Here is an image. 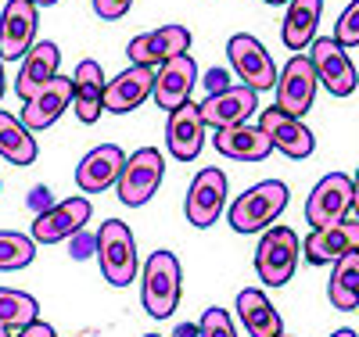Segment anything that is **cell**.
<instances>
[{
	"instance_id": "obj_34",
	"label": "cell",
	"mask_w": 359,
	"mask_h": 337,
	"mask_svg": "<svg viewBox=\"0 0 359 337\" xmlns=\"http://www.w3.org/2000/svg\"><path fill=\"white\" fill-rule=\"evenodd\" d=\"M11 337H57V333H54V326H50V323H40V319H36V323H29V326L15 330Z\"/></svg>"
},
{
	"instance_id": "obj_28",
	"label": "cell",
	"mask_w": 359,
	"mask_h": 337,
	"mask_svg": "<svg viewBox=\"0 0 359 337\" xmlns=\"http://www.w3.org/2000/svg\"><path fill=\"white\" fill-rule=\"evenodd\" d=\"M0 158L11 165H33L36 162V140L22 126V118L11 111H0Z\"/></svg>"
},
{
	"instance_id": "obj_43",
	"label": "cell",
	"mask_w": 359,
	"mask_h": 337,
	"mask_svg": "<svg viewBox=\"0 0 359 337\" xmlns=\"http://www.w3.org/2000/svg\"><path fill=\"white\" fill-rule=\"evenodd\" d=\"M144 337H162V333H144Z\"/></svg>"
},
{
	"instance_id": "obj_14",
	"label": "cell",
	"mask_w": 359,
	"mask_h": 337,
	"mask_svg": "<svg viewBox=\"0 0 359 337\" xmlns=\"http://www.w3.org/2000/svg\"><path fill=\"white\" fill-rule=\"evenodd\" d=\"M259 130L269 137V144H273L280 155H287V158H294V162L309 158L313 151H316V137H313V130L306 126L302 118L284 115L277 104H273V108H262V115H259Z\"/></svg>"
},
{
	"instance_id": "obj_9",
	"label": "cell",
	"mask_w": 359,
	"mask_h": 337,
	"mask_svg": "<svg viewBox=\"0 0 359 337\" xmlns=\"http://www.w3.org/2000/svg\"><path fill=\"white\" fill-rule=\"evenodd\" d=\"M191 50V29L187 25H158L151 33H140L130 40L126 47V57L130 65H140V69H155V65H165V61L180 57Z\"/></svg>"
},
{
	"instance_id": "obj_27",
	"label": "cell",
	"mask_w": 359,
	"mask_h": 337,
	"mask_svg": "<svg viewBox=\"0 0 359 337\" xmlns=\"http://www.w3.org/2000/svg\"><path fill=\"white\" fill-rule=\"evenodd\" d=\"M327 298L338 312L359 309V252H348L334 262V273L327 280Z\"/></svg>"
},
{
	"instance_id": "obj_3",
	"label": "cell",
	"mask_w": 359,
	"mask_h": 337,
	"mask_svg": "<svg viewBox=\"0 0 359 337\" xmlns=\"http://www.w3.org/2000/svg\"><path fill=\"white\" fill-rule=\"evenodd\" d=\"M180 280H184V273H180V262L172 252H155L151 259L144 262V280H140V301L147 316L155 319H169L180 305Z\"/></svg>"
},
{
	"instance_id": "obj_42",
	"label": "cell",
	"mask_w": 359,
	"mask_h": 337,
	"mask_svg": "<svg viewBox=\"0 0 359 337\" xmlns=\"http://www.w3.org/2000/svg\"><path fill=\"white\" fill-rule=\"evenodd\" d=\"M0 337H11V330H4V326H0Z\"/></svg>"
},
{
	"instance_id": "obj_35",
	"label": "cell",
	"mask_w": 359,
	"mask_h": 337,
	"mask_svg": "<svg viewBox=\"0 0 359 337\" xmlns=\"http://www.w3.org/2000/svg\"><path fill=\"white\" fill-rule=\"evenodd\" d=\"M69 240H72V259H86L90 252H94V244H86L79 233H76V237H69Z\"/></svg>"
},
{
	"instance_id": "obj_18",
	"label": "cell",
	"mask_w": 359,
	"mask_h": 337,
	"mask_svg": "<svg viewBox=\"0 0 359 337\" xmlns=\"http://www.w3.org/2000/svg\"><path fill=\"white\" fill-rule=\"evenodd\" d=\"M72 108V76H54L36 97H29L25 108H22V126L29 133H40V130H50L62 111Z\"/></svg>"
},
{
	"instance_id": "obj_6",
	"label": "cell",
	"mask_w": 359,
	"mask_h": 337,
	"mask_svg": "<svg viewBox=\"0 0 359 337\" xmlns=\"http://www.w3.org/2000/svg\"><path fill=\"white\" fill-rule=\"evenodd\" d=\"M316 86H320V79L313 72L309 54H294L287 65L277 72V86H273L277 90V108L284 115H291V118L309 115V108L316 101Z\"/></svg>"
},
{
	"instance_id": "obj_40",
	"label": "cell",
	"mask_w": 359,
	"mask_h": 337,
	"mask_svg": "<svg viewBox=\"0 0 359 337\" xmlns=\"http://www.w3.org/2000/svg\"><path fill=\"white\" fill-rule=\"evenodd\" d=\"M0 97H4V61H0Z\"/></svg>"
},
{
	"instance_id": "obj_24",
	"label": "cell",
	"mask_w": 359,
	"mask_h": 337,
	"mask_svg": "<svg viewBox=\"0 0 359 337\" xmlns=\"http://www.w3.org/2000/svg\"><path fill=\"white\" fill-rule=\"evenodd\" d=\"M212 144L223 158H233V162H266L269 151H273L269 137L259 126H252V122H241V126H230V130H216Z\"/></svg>"
},
{
	"instance_id": "obj_38",
	"label": "cell",
	"mask_w": 359,
	"mask_h": 337,
	"mask_svg": "<svg viewBox=\"0 0 359 337\" xmlns=\"http://www.w3.org/2000/svg\"><path fill=\"white\" fill-rule=\"evenodd\" d=\"M331 337H355V330H348V326H341V330H334Z\"/></svg>"
},
{
	"instance_id": "obj_39",
	"label": "cell",
	"mask_w": 359,
	"mask_h": 337,
	"mask_svg": "<svg viewBox=\"0 0 359 337\" xmlns=\"http://www.w3.org/2000/svg\"><path fill=\"white\" fill-rule=\"evenodd\" d=\"M33 4H36V8H54L57 0H33Z\"/></svg>"
},
{
	"instance_id": "obj_13",
	"label": "cell",
	"mask_w": 359,
	"mask_h": 337,
	"mask_svg": "<svg viewBox=\"0 0 359 337\" xmlns=\"http://www.w3.org/2000/svg\"><path fill=\"white\" fill-rule=\"evenodd\" d=\"M348 208H352V179L345 172H327L306 201V219L313 230H320V226L341 223Z\"/></svg>"
},
{
	"instance_id": "obj_19",
	"label": "cell",
	"mask_w": 359,
	"mask_h": 337,
	"mask_svg": "<svg viewBox=\"0 0 359 337\" xmlns=\"http://www.w3.org/2000/svg\"><path fill=\"white\" fill-rule=\"evenodd\" d=\"M126 165V155L118 144H101L94 151H86L83 162L76 165V183L83 194H101L118 183V172Z\"/></svg>"
},
{
	"instance_id": "obj_15",
	"label": "cell",
	"mask_w": 359,
	"mask_h": 337,
	"mask_svg": "<svg viewBox=\"0 0 359 337\" xmlns=\"http://www.w3.org/2000/svg\"><path fill=\"white\" fill-rule=\"evenodd\" d=\"M259 108V94L248 86H226L219 94H208L198 111H201V122L212 130H230V126H241V122L252 118V111Z\"/></svg>"
},
{
	"instance_id": "obj_31",
	"label": "cell",
	"mask_w": 359,
	"mask_h": 337,
	"mask_svg": "<svg viewBox=\"0 0 359 337\" xmlns=\"http://www.w3.org/2000/svg\"><path fill=\"white\" fill-rule=\"evenodd\" d=\"M334 43L338 47H359V0H352V4L341 11L338 25H334Z\"/></svg>"
},
{
	"instance_id": "obj_29",
	"label": "cell",
	"mask_w": 359,
	"mask_h": 337,
	"mask_svg": "<svg viewBox=\"0 0 359 337\" xmlns=\"http://www.w3.org/2000/svg\"><path fill=\"white\" fill-rule=\"evenodd\" d=\"M40 316V305L33 294L25 291H15V287H0V326L4 330H22L29 323H36Z\"/></svg>"
},
{
	"instance_id": "obj_20",
	"label": "cell",
	"mask_w": 359,
	"mask_h": 337,
	"mask_svg": "<svg viewBox=\"0 0 359 337\" xmlns=\"http://www.w3.org/2000/svg\"><path fill=\"white\" fill-rule=\"evenodd\" d=\"M205 122H201V111L194 101L180 104L172 115H169V130H165V144H169V155L176 162H194L205 147Z\"/></svg>"
},
{
	"instance_id": "obj_37",
	"label": "cell",
	"mask_w": 359,
	"mask_h": 337,
	"mask_svg": "<svg viewBox=\"0 0 359 337\" xmlns=\"http://www.w3.org/2000/svg\"><path fill=\"white\" fill-rule=\"evenodd\" d=\"M352 208H355V219H359V169L352 176Z\"/></svg>"
},
{
	"instance_id": "obj_1",
	"label": "cell",
	"mask_w": 359,
	"mask_h": 337,
	"mask_svg": "<svg viewBox=\"0 0 359 337\" xmlns=\"http://www.w3.org/2000/svg\"><path fill=\"white\" fill-rule=\"evenodd\" d=\"M287 198H291V191L284 187L280 179H262V183L248 187L241 198L230 205V226L237 233L269 230L280 219V212L287 208Z\"/></svg>"
},
{
	"instance_id": "obj_11",
	"label": "cell",
	"mask_w": 359,
	"mask_h": 337,
	"mask_svg": "<svg viewBox=\"0 0 359 337\" xmlns=\"http://www.w3.org/2000/svg\"><path fill=\"white\" fill-rule=\"evenodd\" d=\"M90 216H94V205H90V198L76 194V198H65L50 205L47 212H40L36 223H33V240L40 244H57V240H69L76 233H83V226L90 223Z\"/></svg>"
},
{
	"instance_id": "obj_4",
	"label": "cell",
	"mask_w": 359,
	"mask_h": 337,
	"mask_svg": "<svg viewBox=\"0 0 359 337\" xmlns=\"http://www.w3.org/2000/svg\"><path fill=\"white\" fill-rule=\"evenodd\" d=\"M298 244L291 226H269L255 248V273L266 287H284L294 277V266H298Z\"/></svg>"
},
{
	"instance_id": "obj_36",
	"label": "cell",
	"mask_w": 359,
	"mask_h": 337,
	"mask_svg": "<svg viewBox=\"0 0 359 337\" xmlns=\"http://www.w3.org/2000/svg\"><path fill=\"white\" fill-rule=\"evenodd\" d=\"M230 86V79H226V72H212V76H208V90H212V94H219V90H226Z\"/></svg>"
},
{
	"instance_id": "obj_2",
	"label": "cell",
	"mask_w": 359,
	"mask_h": 337,
	"mask_svg": "<svg viewBox=\"0 0 359 337\" xmlns=\"http://www.w3.org/2000/svg\"><path fill=\"white\" fill-rule=\"evenodd\" d=\"M94 252H97L104 280L111 287H130L137 280V240L123 219L101 223V230L94 237Z\"/></svg>"
},
{
	"instance_id": "obj_12",
	"label": "cell",
	"mask_w": 359,
	"mask_h": 337,
	"mask_svg": "<svg viewBox=\"0 0 359 337\" xmlns=\"http://www.w3.org/2000/svg\"><path fill=\"white\" fill-rule=\"evenodd\" d=\"M36 4L33 0H4L0 15V61H22L36 43Z\"/></svg>"
},
{
	"instance_id": "obj_23",
	"label": "cell",
	"mask_w": 359,
	"mask_h": 337,
	"mask_svg": "<svg viewBox=\"0 0 359 337\" xmlns=\"http://www.w3.org/2000/svg\"><path fill=\"white\" fill-rule=\"evenodd\" d=\"M151 86H155V69L130 65L126 72H118V76L104 86V111L126 115V111L140 108L147 97H151Z\"/></svg>"
},
{
	"instance_id": "obj_30",
	"label": "cell",
	"mask_w": 359,
	"mask_h": 337,
	"mask_svg": "<svg viewBox=\"0 0 359 337\" xmlns=\"http://www.w3.org/2000/svg\"><path fill=\"white\" fill-rule=\"evenodd\" d=\"M36 259V240L18 230H0V273L25 269Z\"/></svg>"
},
{
	"instance_id": "obj_21",
	"label": "cell",
	"mask_w": 359,
	"mask_h": 337,
	"mask_svg": "<svg viewBox=\"0 0 359 337\" xmlns=\"http://www.w3.org/2000/svg\"><path fill=\"white\" fill-rule=\"evenodd\" d=\"M57 65H62V50H57V43L40 40V43L29 47V54L22 57L18 79H15V94H18V101L36 97L40 90L57 76Z\"/></svg>"
},
{
	"instance_id": "obj_26",
	"label": "cell",
	"mask_w": 359,
	"mask_h": 337,
	"mask_svg": "<svg viewBox=\"0 0 359 337\" xmlns=\"http://www.w3.org/2000/svg\"><path fill=\"white\" fill-rule=\"evenodd\" d=\"M320 15H323V0H291L284 25H280V36L287 50H306L316 40V29H320Z\"/></svg>"
},
{
	"instance_id": "obj_8",
	"label": "cell",
	"mask_w": 359,
	"mask_h": 337,
	"mask_svg": "<svg viewBox=\"0 0 359 337\" xmlns=\"http://www.w3.org/2000/svg\"><path fill=\"white\" fill-rule=\"evenodd\" d=\"M309 61H313L316 79L331 90L334 97H352V94H355L359 72H355V65H352L348 50L334 43V36L313 40V43H309Z\"/></svg>"
},
{
	"instance_id": "obj_32",
	"label": "cell",
	"mask_w": 359,
	"mask_h": 337,
	"mask_svg": "<svg viewBox=\"0 0 359 337\" xmlns=\"http://www.w3.org/2000/svg\"><path fill=\"white\" fill-rule=\"evenodd\" d=\"M198 337H237L233 319L226 316V309H205L201 323H198Z\"/></svg>"
},
{
	"instance_id": "obj_33",
	"label": "cell",
	"mask_w": 359,
	"mask_h": 337,
	"mask_svg": "<svg viewBox=\"0 0 359 337\" xmlns=\"http://www.w3.org/2000/svg\"><path fill=\"white\" fill-rule=\"evenodd\" d=\"M130 8H133V0H94V11H97V18H104V22L123 18Z\"/></svg>"
},
{
	"instance_id": "obj_7",
	"label": "cell",
	"mask_w": 359,
	"mask_h": 337,
	"mask_svg": "<svg viewBox=\"0 0 359 337\" xmlns=\"http://www.w3.org/2000/svg\"><path fill=\"white\" fill-rule=\"evenodd\" d=\"M226 57H230V65H233L237 79H241V86L255 90V94L277 86V65H273V57L266 54V47H262L255 36H248V33L230 36Z\"/></svg>"
},
{
	"instance_id": "obj_44",
	"label": "cell",
	"mask_w": 359,
	"mask_h": 337,
	"mask_svg": "<svg viewBox=\"0 0 359 337\" xmlns=\"http://www.w3.org/2000/svg\"><path fill=\"white\" fill-rule=\"evenodd\" d=\"M280 337H287V333H280Z\"/></svg>"
},
{
	"instance_id": "obj_17",
	"label": "cell",
	"mask_w": 359,
	"mask_h": 337,
	"mask_svg": "<svg viewBox=\"0 0 359 337\" xmlns=\"http://www.w3.org/2000/svg\"><path fill=\"white\" fill-rule=\"evenodd\" d=\"M348 252H359V219H341V223H331V226H320L302 244V255L309 259V266L338 262Z\"/></svg>"
},
{
	"instance_id": "obj_16",
	"label": "cell",
	"mask_w": 359,
	"mask_h": 337,
	"mask_svg": "<svg viewBox=\"0 0 359 337\" xmlns=\"http://www.w3.org/2000/svg\"><path fill=\"white\" fill-rule=\"evenodd\" d=\"M198 79V65H194V57L191 54H180L172 61H165V65H158L155 72V86H151V97L155 104L172 115L180 104H187L191 101V86Z\"/></svg>"
},
{
	"instance_id": "obj_22",
	"label": "cell",
	"mask_w": 359,
	"mask_h": 337,
	"mask_svg": "<svg viewBox=\"0 0 359 337\" xmlns=\"http://www.w3.org/2000/svg\"><path fill=\"white\" fill-rule=\"evenodd\" d=\"M104 72L94 57H86L76 65L72 72V111L79 115V122L94 126V122L104 115Z\"/></svg>"
},
{
	"instance_id": "obj_41",
	"label": "cell",
	"mask_w": 359,
	"mask_h": 337,
	"mask_svg": "<svg viewBox=\"0 0 359 337\" xmlns=\"http://www.w3.org/2000/svg\"><path fill=\"white\" fill-rule=\"evenodd\" d=\"M262 4H273V8H280V4H291V0H262Z\"/></svg>"
},
{
	"instance_id": "obj_5",
	"label": "cell",
	"mask_w": 359,
	"mask_h": 337,
	"mask_svg": "<svg viewBox=\"0 0 359 337\" xmlns=\"http://www.w3.org/2000/svg\"><path fill=\"white\" fill-rule=\"evenodd\" d=\"M162 176H165V158H162V151L158 147H140L133 151V155L126 158L123 172H118V201L130 205V208H140L147 205L158 187H162Z\"/></svg>"
},
{
	"instance_id": "obj_25",
	"label": "cell",
	"mask_w": 359,
	"mask_h": 337,
	"mask_svg": "<svg viewBox=\"0 0 359 337\" xmlns=\"http://www.w3.org/2000/svg\"><path fill=\"white\" fill-rule=\"evenodd\" d=\"M237 319H241V326L252 337H280L284 333L280 312L273 309V301H269L262 291H255V287L237 294Z\"/></svg>"
},
{
	"instance_id": "obj_10",
	"label": "cell",
	"mask_w": 359,
	"mask_h": 337,
	"mask_svg": "<svg viewBox=\"0 0 359 337\" xmlns=\"http://www.w3.org/2000/svg\"><path fill=\"white\" fill-rule=\"evenodd\" d=\"M223 205H226V172L208 165L194 176L191 191H187V201H184L187 223L198 226V230H208L223 216Z\"/></svg>"
}]
</instances>
